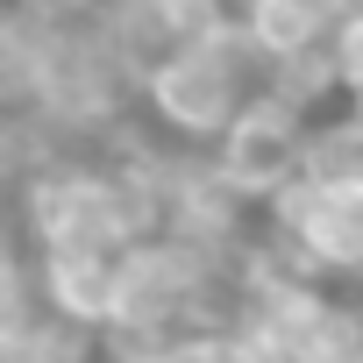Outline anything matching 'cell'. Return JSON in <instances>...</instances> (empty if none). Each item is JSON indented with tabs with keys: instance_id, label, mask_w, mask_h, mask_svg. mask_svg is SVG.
Listing matches in <instances>:
<instances>
[{
	"instance_id": "6da1fadb",
	"label": "cell",
	"mask_w": 363,
	"mask_h": 363,
	"mask_svg": "<svg viewBox=\"0 0 363 363\" xmlns=\"http://www.w3.org/2000/svg\"><path fill=\"white\" fill-rule=\"evenodd\" d=\"M257 93H264V65L250 57V43H242L235 29H221V36L178 43V50H164L157 65H143L128 107H135L157 135L186 143V157H200Z\"/></svg>"
},
{
	"instance_id": "7a4b0ae2",
	"label": "cell",
	"mask_w": 363,
	"mask_h": 363,
	"mask_svg": "<svg viewBox=\"0 0 363 363\" xmlns=\"http://www.w3.org/2000/svg\"><path fill=\"white\" fill-rule=\"evenodd\" d=\"M306 150H313V121H306L299 107L257 93V100L200 150V164H207V178H214L235 207H250V214L264 221L299 178H306Z\"/></svg>"
},
{
	"instance_id": "8992f818",
	"label": "cell",
	"mask_w": 363,
	"mask_h": 363,
	"mask_svg": "<svg viewBox=\"0 0 363 363\" xmlns=\"http://www.w3.org/2000/svg\"><path fill=\"white\" fill-rule=\"evenodd\" d=\"M143 363H264V356H257V342H250L235 320H221V328H193V335L150 349Z\"/></svg>"
},
{
	"instance_id": "3957f363",
	"label": "cell",
	"mask_w": 363,
	"mask_h": 363,
	"mask_svg": "<svg viewBox=\"0 0 363 363\" xmlns=\"http://www.w3.org/2000/svg\"><path fill=\"white\" fill-rule=\"evenodd\" d=\"M264 235L320 285H363V178L356 171H306L299 186L264 214Z\"/></svg>"
},
{
	"instance_id": "ba28073f",
	"label": "cell",
	"mask_w": 363,
	"mask_h": 363,
	"mask_svg": "<svg viewBox=\"0 0 363 363\" xmlns=\"http://www.w3.org/2000/svg\"><path fill=\"white\" fill-rule=\"evenodd\" d=\"M0 363H29V356H0Z\"/></svg>"
},
{
	"instance_id": "52a82bcc",
	"label": "cell",
	"mask_w": 363,
	"mask_h": 363,
	"mask_svg": "<svg viewBox=\"0 0 363 363\" xmlns=\"http://www.w3.org/2000/svg\"><path fill=\"white\" fill-rule=\"evenodd\" d=\"M107 363H143V356H107Z\"/></svg>"
},
{
	"instance_id": "9c48e42d",
	"label": "cell",
	"mask_w": 363,
	"mask_h": 363,
	"mask_svg": "<svg viewBox=\"0 0 363 363\" xmlns=\"http://www.w3.org/2000/svg\"><path fill=\"white\" fill-rule=\"evenodd\" d=\"M0 8H8V0H0Z\"/></svg>"
},
{
	"instance_id": "5b68a950",
	"label": "cell",
	"mask_w": 363,
	"mask_h": 363,
	"mask_svg": "<svg viewBox=\"0 0 363 363\" xmlns=\"http://www.w3.org/2000/svg\"><path fill=\"white\" fill-rule=\"evenodd\" d=\"M36 306L79 335H107L114 313V257H29Z\"/></svg>"
},
{
	"instance_id": "277c9868",
	"label": "cell",
	"mask_w": 363,
	"mask_h": 363,
	"mask_svg": "<svg viewBox=\"0 0 363 363\" xmlns=\"http://www.w3.org/2000/svg\"><path fill=\"white\" fill-rule=\"evenodd\" d=\"M342 8L349 0H235V36L250 43V57L264 72H278V65L320 57Z\"/></svg>"
}]
</instances>
